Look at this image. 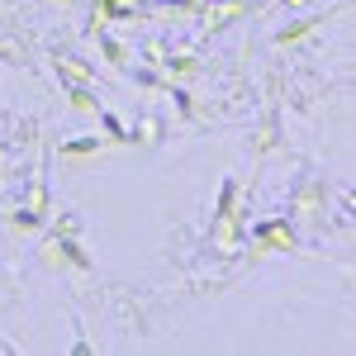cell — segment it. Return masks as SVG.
<instances>
[{
  "label": "cell",
  "instance_id": "cell-1",
  "mask_svg": "<svg viewBox=\"0 0 356 356\" xmlns=\"http://www.w3.org/2000/svg\"><path fill=\"white\" fill-rule=\"evenodd\" d=\"M295 252V247H300V238H295V233H290V223H257V257H261V252Z\"/></svg>",
  "mask_w": 356,
  "mask_h": 356
},
{
  "label": "cell",
  "instance_id": "cell-2",
  "mask_svg": "<svg viewBox=\"0 0 356 356\" xmlns=\"http://www.w3.org/2000/svg\"><path fill=\"white\" fill-rule=\"evenodd\" d=\"M257 5H261V0H219V5H209V15H204V19H209V29L219 33V29H228L233 19H243V15H252Z\"/></svg>",
  "mask_w": 356,
  "mask_h": 356
},
{
  "label": "cell",
  "instance_id": "cell-3",
  "mask_svg": "<svg viewBox=\"0 0 356 356\" xmlns=\"http://www.w3.org/2000/svg\"><path fill=\"white\" fill-rule=\"evenodd\" d=\"M323 24V15H304V19H290L285 29H275V48H295V43H304L314 29Z\"/></svg>",
  "mask_w": 356,
  "mask_h": 356
},
{
  "label": "cell",
  "instance_id": "cell-4",
  "mask_svg": "<svg viewBox=\"0 0 356 356\" xmlns=\"http://www.w3.org/2000/svg\"><path fill=\"white\" fill-rule=\"evenodd\" d=\"M53 72H57V81H62V86H95V72L81 67V57H57Z\"/></svg>",
  "mask_w": 356,
  "mask_h": 356
},
{
  "label": "cell",
  "instance_id": "cell-5",
  "mask_svg": "<svg viewBox=\"0 0 356 356\" xmlns=\"http://www.w3.org/2000/svg\"><path fill=\"white\" fill-rule=\"evenodd\" d=\"M95 152H105L100 134H81V138H62L57 143V157H95Z\"/></svg>",
  "mask_w": 356,
  "mask_h": 356
},
{
  "label": "cell",
  "instance_id": "cell-6",
  "mask_svg": "<svg viewBox=\"0 0 356 356\" xmlns=\"http://www.w3.org/2000/svg\"><path fill=\"white\" fill-rule=\"evenodd\" d=\"M67 105L76 114H100V100H95L90 86H67Z\"/></svg>",
  "mask_w": 356,
  "mask_h": 356
},
{
  "label": "cell",
  "instance_id": "cell-7",
  "mask_svg": "<svg viewBox=\"0 0 356 356\" xmlns=\"http://www.w3.org/2000/svg\"><path fill=\"white\" fill-rule=\"evenodd\" d=\"M43 223H48V214H33V209H24V204L10 214V228H15V233H38Z\"/></svg>",
  "mask_w": 356,
  "mask_h": 356
},
{
  "label": "cell",
  "instance_id": "cell-8",
  "mask_svg": "<svg viewBox=\"0 0 356 356\" xmlns=\"http://www.w3.org/2000/svg\"><path fill=\"white\" fill-rule=\"evenodd\" d=\"M100 124H105V134H110V143H129V129H124V124H119L114 114H105V110H100Z\"/></svg>",
  "mask_w": 356,
  "mask_h": 356
},
{
  "label": "cell",
  "instance_id": "cell-9",
  "mask_svg": "<svg viewBox=\"0 0 356 356\" xmlns=\"http://www.w3.org/2000/svg\"><path fill=\"white\" fill-rule=\"evenodd\" d=\"M100 48H105L110 62H129V48H124V43H114V38H105V29H100Z\"/></svg>",
  "mask_w": 356,
  "mask_h": 356
},
{
  "label": "cell",
  "instance_id": "cell-10",
  "mask_svg": "<svg viewBox=\"0 0 356 356\" xmlns=\"http://www.w3.org/2000/svg\"><path fill=\"white\" fill-rule=\"evenodd\" d=\"M53 228H57V238H76L81 233V219H57Z\"/></svg>",
  "mask_w": 356,
  "mask_h": 356
},
{
  "label": "cell",
  "instance_id": "cell-11",
  "mask_svg": "<svg viewBox=\"0 0 356 356\" xmlns=\"http://www.w3.org/2000/svg\"><path fill=\"white\" fill-rule=\"evenodd\" d=\"M280 5H290V10H304V5H309V0H280Z\"/></svg>",
  "mask_w": 356,
  "mask_h": 356
},
{
  "label": "cell",
  "instance_id": "cell-12",
  "mask_svg": "<svg viewBox=\"0 0 356 356\" xmlns=\"http://www.w3.org/2000/svg\"><path fill=\"white\" fill-rule=\"evenodd\" d=\"M5 124H10V114L0 110V143H5Z\"/></svg>",
  "mask_w": 356,
  "mask_h": 356
},
{
  "label": "cell",
  "instance_id": "cell-13",
  "mask_svg": "<svg viewBox=\"0 0 356 356\" xmlns=\"http://www.w3.org/2000/svg\"><path fill=\"white\" fill-rule=\"evenodd\" d=\"M48 5H72V0H48Z\"/></svg>",
  "mask_w": 356,
  "mask_h": 356
}]
</instances>
